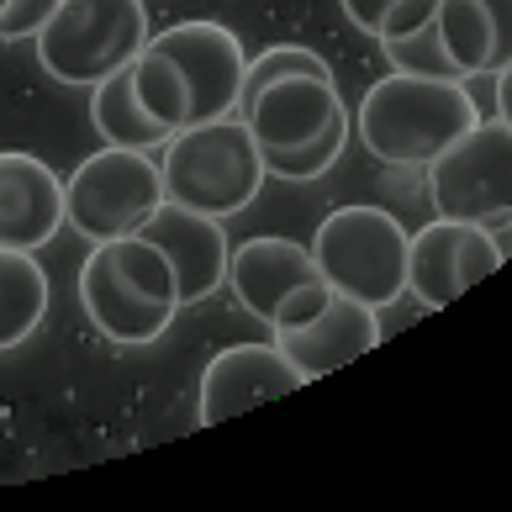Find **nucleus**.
I'll return each mask as SVG.
<instances>
[{"instance_id": "nucleus-8", "label": "nucleus", "mask_w": 512, "mask_h": 512, "mask_svg": "<svg viewBox=\"0 0 512 512\" xmlns=\"http://www.w3.org/2000/svg\"><path fill=\"white\" fill-rule=\"evenodd\" d=\"M428 196L439 217L491 227L512 217V127L476 122L428 164Z\"/></svg>"}, {"instance_id": "nucleus-6", "label": "nucleus", "mask_w": 512, "mask_h": 512, "mask_svg": "<svg viewBox=\"0 0 512 512\" xmlns=\"http://www.w3.org/2000/svg\"><path fill=\"white\" fill-rule=\"evenodd\" d=\"M164 201L159 164L143 148H101L85 164H74V175L64 180V222L85 243L127 238L154 217V206Z\"/></svg>"}, {"instance_id": "nucleus-27", "label": "nucleus", "mask_w": 512, "mask_h": 512, "mask_svg": "<svg viewBox=\"0 0 512 512\" xmlns=\"http://www.w3.org/2000/svg\"><path fill=\"white\" fill-rule=\"evenodd\" d=\"M6 6H11V0H0V11H6Z\"/></svg>"}, {"instance_id": "nucleus-15", "label": "nucleus", "mask_w": 512, "mask_h": 512, "mask_svg": "<svg viewBox=\"0 0 512 512\" xmlns=\"http://www.w3.org/2000/svg\"><path fill=\"white\" fill-rule=\"evenodd\" d=\"M64 227V180L32 154H0V249H48Z\"/></svg>"}, {"instance_id": "nucleus-3", "label": "nucleus", "mask_w": 512, "mask_h": 512, "mask_svg": "<svg viewBox=\"0 0 512 512\" xmlns=\"http://www.w3.org/2000/svg\"><path fill=\"white\" fill-rule=\"evenodd\" d=\"M159 180H164V201H180L206 217H233L243 206H254L259 185L270 175H264L249 122L233 111V117H212L169 132Z\"/></svg>"}, {"instance_id": "nucleus-10", "label": "nucleus", "mask_w": 512, "mask_h": 512, "mask_svg": "<svg viewBox=\"0 0 512 512\" xmlns=\"http://www.w3.org/2000/svg\"><path fill=\"white\" fill-rule=\"evenodd\" d=\"M169 64L180 69L185 96H191V122H212V117H233L238 111V90H243V43L217 22H180L159 37H148ZM185 122V127H191Z\"/></svg>"}, {"instance_id": "nucleus-12", "label": "nucleus", "mask_w": 512, "mask_h": 512, "mask_svg": "<svg viewBox=\"0 0 512 512\" xmlns=\"http://www.w3.org/2000/svg\"><path fill=\"white\" fill-rule=\"evenodd\" d=\"M138 233L169 259V270H175V291H180V307L206 301L217 286H227L233 238L222 233V217L191 212V206H180V201H159L154 217H148Z\"/></svg>"}, {"instance_id": "nucleus-25", "label": "nucleus", "mask_w": 512, "mask_h": 512, "mask_svg": "<svg viewBox=\"0 0 512 512\" xmlns=\"http://www.w3.org/2000/svg\"><path fill=\"white\" fill-rule=\"evenodd\" d=\"M491 80H497V111H502V122L512 127V64H502Z\"/></svg>"}, {"instance_id": "nucleus-20", "label": "nucleus", "mask_w": 512, "mask_h": 512, "mask_svg": "<svg viewBox=\"0 0 512 512\" xmlns=\"http://www.w3.org/2000/svg\"><path fill=\"white\" fill-rule=\"evenodd\" d=\"M349 127H354V117H338L307 148H291V154H259L264 175H275V180H317V175H328V169L344 159V148H349Z\"/></svg>"}, {"instance_id": "nucleus-19", "label": "nucleus", "mask_w": 512, "mask_h": 512, "mask_svg": "<svg viewBox=\"0 0 512 512\" xmlns=\"http://www.w3.org/2000/svg\"><path fill=\"white\" fill-rule=\"evenodd\" d=\"M127 69H132V96H138V106H143L154 122H164L169 132H180L185 122H191V96H185L180 69L169 64L154 43H143V53H138Z\"/></svg>"}, {"instance_id": "nucleus-26", "label": "nucleus", "mask_w": 512, "mask_h": 512, "mask_svg": "<svg viewBox=\"0 0 512 512\" xmlns=\"http://www.w3.org/2000/svg\"><path fill=\"white\" fill-rule=\"evenodd\" d=\"M486 238H491V249L502 254V264H507V259H512V217L491 222V227H486Z\"/></svg>"}, {"instance_id": "nucleus-5", "label": "nucleus", "mask_w": 512, "mask_h": 512, "mask_svg": "<svg viewBox=\"0 0 512 512\" xmlns=\"http://www.w3.org/2000/svg\"><path fill=\"white\" fill-rule=\"evenodd\" d=\"M148 43L143 0H59V11L37 27V59L59 85L90 90L111 69L132 64Z\"/></svg>"}, {"instance_id": "nucleus-17", "label": "nucleus", "mask_w": 512, "mask_h": 512, "mask_svg": "<svg viewBox=\"0 0 512 512\" xmlns=\"http://www.w3.org/2000/svg\"><path fill=\"white\" fill-rule=\"evenodd\" d=\"M48 312V275L37 254L0 249V349H16L43 328Z\"/></svg>"}, {"instance_id": "nucleus-21", "label": "nucleus", "mask_w": 512, "mask_h": 512, "mask_svg": "<svg viewBox=\"0 0 512 512\" xmlns=\"http://www.w3.org/2000/svg\"><path fill=\"white\" fill-rule=\"evenodd\" d=\"M381 53L391 59V69H402V74H433V80H465L460 69H454V59L444 53L439 43V27H423V32H412V37H381Z\"/></svg>"}, {"instance_id": "nucleus-9", "label": "nucleus", "mask_w": 512, "mask_h": 512, "mask_svg": "<svg viewBox=\"0 0 512 512\" xmlns=\"http://www.w3.org/2000/svg\"><path fill=\"white\" fill-rule=\"evenodd\" d=\"M497 270H502V254L491 249L486 227H476V222L439 217L423 233L407 238V291L428 312H444L449 301H460L470 286H481Z\"/></svg>"}, {"instance_id": "nucleus-24", "label": "nucleus", "mask_w": 512, "mask_h": 512, "mask_svg": "<svg viewBox=\"0 0 512 512\" xmlns=\"http://www.w3.org/2000/svg\"><path fill=\"white\" fill-rule=\"evenodd\" d=\"M338 6H344V16L359 27V32H370L375 37V27H381V16L396 6V0H338Z\"/></svg>"}, {"instance_id": "nucleus-16", "label": "nucleus", "mask_w": 512, "mask_h": 512, "mask_svg": "<svg viewBox=\"0 0 512 512\" xmlns=\"http://www.w3.org/2000/svg\"><path fill=\"white\" fill-rule=\"evenodd\" d=\"M90 122H96V132L111 148H143L148 154V148L169 143V127L148 117L138 106V96H132V69L127 64L90 85Z\"/></svg>"}, {"instance_id": "nucleus-22", "label": "nucleus", "mask_w": 512, "mask_h": 512, "mask_svg": "<svg viewBox=\"0 0 512 512\" xmlns=\"http://www.w3.org/2000/svg\"><path fill=\"white\" fill-rule=\"evenodd\" d=\"M433 16H439V0H396V6L381 16V27H375V43H381V37H412V32H423Z\"/></svg>"}, {"instance_id": "nucleus-11", "label": "nucleus", "mask_w": 512, "mask_h": 512, "mask_svg": "<svg viewBox=\"0 0 512 512\" xmlns=\"http://www.w3.org/2000/svg\"><path fill=\"white\" fill-rule=\"evenodd\" d=\"M238 117L249 122L259 154H291V148L317 143L349 111L333 74H286V80L264 85L254 101H243Z\"/></svg>"}, {"instance_id": "nucleus-2", "label": "nucleus", "mask_w": 512, "mask_h": 512, "mask_svg": "<svg viewBox=\"0 0 512 512\" xmlns=\"http://www.w3.org/2000/svg\"><path fill=\"white\" fill-rule=\"evenodd\" d=\"M80 307L101 338L122 349H143L164 338L180 312L175 270L143 233L90 243L80 264Z\"/></svg>"}, {"instance_id": "nucleus-4", "label": "nucleus", "mask_w": 512, "mask_h": 512, "mask_svg": "<svg viewBox=\"0 0 512 512\" xmlns=\"http://www.w3.org/2000/svg\"><path fill=\"white\" fill-rule=\"evenodd\" d=\"M407 238L412 233L381 206H338L317 227L312 259L338 296L381 312L407 291Z\"/></svg>"}, {"instance_id": "nucleus-1", "label": "nucleus", "mask_w": 512, "mask_h": 512, "mask_svg": "<svg viewBox=\"0 0 512 512\" xmlns=\"http://www.w3.org/2000/svg\"><path fill=\"white\" fill-rule=\"evenodd\" d=\"M481 122V106L465 80H433V74L391 69L359 101L354 132L381 164L428 169L454 138Z\"/></svg>"}, {"instance_id": "nucleus-14", "label": "nucleus", "mask_w": 512, "mask_h": 512, "mask_svg": "<svg viewBox=\"0 0 512 512\" xmlns=\"http://www.w3.org/2000/svg\"><path fill=\"white\" fill-rule=\"evenodd\" d=\"M275 344L307 381H317V375H333L338 365H349V359L370 354L375 344H381V322H375V307L333 291L328 307L312 312L307 322L275 328Z\"/></svg>"}, {"instance_id": "nucleus-7", "label": "nucleus", "mask_w": 512, "mask_h": 512, "mask_svg": "<svg viewBox=\"0 0 512 512\" xmlns=\"http://www.w3.org/2000/svg\"><path fill=\"white\" fill-rule=\"evenodd\" d=\"M227 286L238 291V307L254 322H264L270 333L291 328V322H307L312 312L328 307V296H333V286L322 280L307 243L275 238V233L233 243Z\"/></svg>"}, {"instance_id": "nucleus-23", "label": "nucleus", "mask_w": 512, "mask_h": 512, "mask_svg": "<svg viewBox=\"0 0 512 512\" xmlns=\"http://www.w3.org/2000/svg\"><path fill=\"white\" fill-rule=\"evenodd\" d=\"M53 11H59V0H11V6L0 11V43H11V37H37V27H43Z\"/></svg>"}, {"instance_id": "nucleus-13", "label": "nucleus", "mask_w": 512, "mask_h": 512, "mask_svg": "<svg viewBox=\"0 0 512 512\" xmlns=\"http://www.w3.org/2000/svg\"><path fill=\"white\" fill-rule=\"evenodd\" d=\"M296 386H307L280 344H233L212 354V365L201 370V423H227V417L249 412L259 402H275V396H291Z\"/></svg>"}, {"instance_id": "nucleus-18", "label": "nucleus", "mask_w": 512, "mask_h": 512, "mask_svg": "<svg viewBox=\"0 0 512 512\" xmlns=\"http://www.w3.org/2000/svg\"><path fill=\"white\" fill-rule=\"evenodd\" d=\"M433 27H439V43L465 80L497 74V32H491V16L481 0H439Z\"/></svg>"}]
</instances>
